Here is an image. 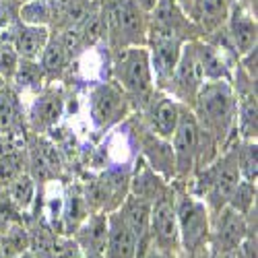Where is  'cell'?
Here are the masks:
<instances>
[{
  "label": "cell",
  "instance_id": "1",
  "mask_svg": "<svg viewBox=\"0 0 258 258\" xmlns=\"http://www.w3.org/2000/svg\"><path fill=\"white\" fill-rule=\"evenodd\" d=\"M190 110L199 126L217 141L221 151L238 139L235 135V95L229 81H205Z\"/></svg>",
  "mask_w": 258,
  "mask_h": 258
},
{
  "label": "cell",
  "instance_id": "2",
  "mask_svg": "<svg viewBox=\"0 0 258 258\" xmlns=\"http://www.w3.org/2000/svg\"><path fill=\"white\" fill-rule=\"evenodd\" d=\"M171 151H174L176 165V180L188 182L199 169L209 165L221 153V147L213 137H209L199 126L190 107H182L178 126L169 139Z\"/></svg>",
  "mask_w": 258,
  "mask_h": 258
},
{
  "label": "cell",
  "instance_id": "3",
  "mask_svg": "<svg viewBox=\"0 0 258 258\" xmlns=\"http://www.w3.org/2000/svg\"><path fill=\"white\" fill-rule=\"evenodd\" d=\"M233 143L229 147H225L209 165L199 169L197 174L186 182L188 190L207 205L211 215L227 207L235 186L242 180L240 171H238V163H235V145Z\"/></svg>",
  "mask_w": 258,
  "mask_h": 258
},
{
  "label": "cell",
  "instance_id": "4",
  "mask_svg": "<svg viewBox=\"0 0 258 258\" xmlns=\"http://www.w3.org/2000/svg\"><path fill=\"white\" fill-rule=\"evenodd\" d=\"M112 81H116L131 99L135 112H141L155 93V81L151 71L147 46H133L110 50Z\"/></svg>",
  "mask_w": 258,
  "mask_h": 258
},
{
  "label": "cell",
  "instance_id": "5",
  "mask_svg": "<svg viewBox=\"0 0 258 258\" xmlns=\"http://www.w3.org/2000/svg\"><path fill=\"white\" fill-rule=\"evenodd\" d=\"M174 207L180 229V246L188 258H197L209 248L211 233V211L207 205L188 190L186 182L174 180Z\"/></svg>",
  "mask_w": 258,
  "mask_h": 258
},
{
  "label": "cell",
  "instance_id": "6",
  "mask_svg": "<svg viewBox=\"0 0 258 258\" xmlns=\"http://www.w3.org/2000/svg\"><path fill=\"white\" fill-rule=\"evenodd\" d=\"M103 21V41L110 50L147 46L149 15L135 5V0H126L120 7L99 9Z\"/></svg>",
  "mask_w": 258,
  "mask_h": 258
},
{
  "label": "cell",
  "instance_id": "7",
  "mask_svg": "<svg viewBox=\"0 0 258 258\" xmlns=\"http://www.w3.org/2000/svg\"><path fill=\"white\" fill-rule=\"evenodd\" d=\"M135 112V107L116 81L95 83L89 91V116L95 128L107 131Z\"/></svg>",
  "mask_w": 258,
  "mask_h": 258
},
{
  "label": "cell",
  "instance_id": "8",
  "mask_svg": "<svg viewBox=\"0 0 258 258\" xmlns=\"http://www.w3.org/2000/svg\"><path fill=\"white\" fill-rule=\"evenodd\" d=\"M203 83H205V75H203L201 62L197 56L195 39H192V41H186L184 48H182L180 60L176 64L174 73H171L165 93L169 97H174L178 103L192 107V103H195V99L203 87Z\"/></svg>",
  "mask_w": 258,
  "mask_h": 258
},
{
  "label": "cell",
  "instance_id": "9",
  "mask_svg": "<svg viewBox=\"0 0 258 258\" xmlns=\"http://www.w3.org/2000/svg\"><path fill=\"white\" fill-rule=\"evenodd\" d=\"M248 233L246 215L223 207L221 211L211 215V233H209V250L219 258H231L242 246Z\"/></svg>",
  "mask_w": 258,
  "mask_h": 258
},
{
  "label": "cell",
  "instance_id": "10",
  "mask_svg": "<svg viewBox=\"0 0 258 258\" xmlns=\"http://www.w3.org/2000/svg\"><path fill=\"white\" fill-rule=\"evenodd\" d=\"M231 87L235 95V135L242 141H256L258 139L256 81L244 73L240 64H235L231 75Z\"/></svg>",
  "mask_w": 258,
  "mask_h": 258
},
{
  "label": "cell",
  "instance_id": "11",
  "mask_svg": "<svg viewBox=\"0 0 258 258\" xmlns=\"http://www.w3.org/2000/svg\"><path fill=\"white\" fill-rule=\"evenodd\" d=\"M149 240L163 252L178 254L180 246V229L174 207V188L171 182L167 190L151 205V219H149Z\"/></svg>",
  "mask_w": 258,
  "mask_h": 258
},
{
  "label": "cell",
  "instance_id": "12",
  "mask_svg": "<svg viewBox=\"0 0 258 258\" xmlns=\"http://www.w3.org/2000/svg\"><path fill=\"white\" fill-rule=\"evenodd\" d=\"M184 44H186L184 39L171 37V35H157V33L147 35V50H149V60H151L155 89L165 91L171 73H174L176 64L180 60Z\"/></svg>",
  "mask_w": 258,
  "mask_h": 258
},
{
  "label": "cell",
  "instance_id": "13",
  "mask_svg": "<svg viewBox=\"0 0 258 258\" xmlns=\"http://www.w3.org/2000/svg\"><path fill=\"white\" fill-rule=\"evenodd\" d=\"M182 103H178L174 97H169L165 91L155 89V93L151 95V99L147 101V105L141 112H137L143 120V124L151 131L153 135L169 141L174 135L180 114H182Z\"/></svg>",
  "mask_w": 258,
  "mask_h": 258
},
{
  "label": "cell",
  "instance_id": "14",
  "mask_svg": "<svg viewBox=\"0 0 258 258\" xmlns=\"http://www.w3.org/2000/svg\"><path fill=\"white\" fill-rule=\"evenodd\" d=\"M225 33L233 46L235 56H244L258 46V21L256 13L248 7L246 0H233L225 21Z\"/></svg>",
  "mask_w": 258,
  "mask_h": 258
},
{
  "label": "cell",
  "instance_id": "15",
  "mask_svg": "<svg viewBox=\"0 0 258 258\" xmlns=\"http://www.w3.org/2000/svg\"><path fill=\"white\" fill-rule=\"evenodd\" d=\"M50 27L27 25L17 19L15 23H9L7 27L0 29V39L9 41L21 60H39L50 39Z\"/></svg>",
  "mask_w": 258,
  "mask_h": 258
},
{
  "label": "cell",
  "instance_id": "16",
  "mask_svg": "<svg viewBox=\"0 0 258 258\" xmlns=\"http://www.w3.org/2000/svg\"><path fill=\"white\" fill-rule=\"evenodd\" d=\"M64 114V93L56 87H44L35 101L31 103L29 112L25 114L27 120V131L31 135H46L48 131L60 122Z\"/></svg>",
  "mask_w": 258,
  "mask_h": 258
},
{
  "label": "cell",
  "instance_id": "17",
  "mask_svg": "<svg viewBox=\"0 0 258 258\" xmlns=\"http://www.w3.org/2000/svg\"><path fill=\"white\" fill-rule=\"evenodd\" d=\"M139 116V114H137ZM143 122V120H141ZM139 147L141 157L155 169L165 182L176 180V165H174V151H171L169 141L153 135L145 124L139 126Z\"/></svg>",
  "mask_w": 258,
  "mask_h": 258
},
{
  "label": "cell",
  "instance_id": "18",
  "mask_svg": "<svg viewBox=\"0 0 258 258\" xmlns=\"http://www.w3.org/2000/svg\"><path fill=\"white\" fill-rule=\"evenodd\" d=\"M195 48H197V56L201 62L205 81H229L231 83L233 69L238 64L235 54L211 44L209 39H203V37L195 39Z\"/></svg>",
  "mask_w": 258,
  "mask_h": 258
},
{
  "label": "cell",
  "instance_id": "19",
  "mask_svg": "<svg viewBox=\"0 0 258 258\" xmlns=\"http://www.w3.org/2000/svg\"><path fill=\"white\" fill-rule=\"evenodd\" d=\"M139 238L124 223L118 211L107 213V238L103 246V258H137Z\"/></svg>",
  "mask_w": 258,
  "mask_h": 258
},
{
  "label": "cell",
  "instance_id": "20",
  "mask_svg": "<svg viewBox=\"0 0 258 258\" xmlns=\"http://www.w3.org/2000/svg\"><path fill=\"white\" fill-rule=\"evenodd\" d=\"M167 186H169V182H165L157 171L151 169V165L139 155L135 167L131 169V186H128V195L143 199L147 203H155L167 190Z\"/></svg>",
  "mask_w": 258,
  "mask_h": 258
},
{
  "label": "cell",
  "instance_id": "21",
  "mask_svg": "<svg viewBox=\"0 0 258 258\" xmlns=\"http://www.w3.org/2000/svg\"><path fill=\"white\" fill-rule=\"evenodd\" d=\"M0 135H29L23 103H21L19 91L13 85H7V87L0 89Z\"/></svg>",
  "mask_w": 258,
  "mask_h": 258
},
{
  "label": "cell",
  "instance_id": "22",
  "mask_svg": "<svg viewBox=\"0 0 258 258\" xmlns=\"http://www.w3.org/2000/svg\"><path fill=\"white\" fill-rule=\"evenodd\" d=\"M233 0H192L190 19L199 25L203 37L225 25Z\"/></svg>",
  "mask_w": 258,
  "mask_h": 258
},
{
  "label": "cell",
  "instance_id": "23",
  "mask_svg": "<svg viewBox=\"0 0 258 258\" xmlns=\"http://www.w3.org/2000/svg\"><path fill=\"white\" fill-rule=\"evenodd\" d=\"M73 233L83 254H103L107 238V213H89Z\"/></svg>",
  "mask_w": 258,
  "mask_h": 258
},
{
  "label": "cell",
  "instance_id": "24",
  "mask_svg": "<svg viewBox=\"0 0 258 258\" xmlns=\"http://www.w3.org/2000/svg\"><path fill=\"white\" fill-rule=\"evenodd\" d=\"M73 60H75V56L62 44V39L56 33H50V39L37 62L46 75V81H60L64 77V73L69 71Z\"/></svg>",
  "mask_w": 258,
  "mask_h": 258
},
{
  "label": "cell",
  "instance_id": "25",
  "mask_svg": "<svg viewBox=\"0 0 258 258\" xmlns=\"http://www.w3.org/2000/svg\"><path fill=\"white\" fill-rule=\"evenodd\" d=\"M151 205L153 203H147L143 199H137L133 195H128L122 205L116 209L118 215L124 219V223L133 229V233L141 240L149 238V219H151Z\"/></svg>",
  "mask_w": 258,
  "mask_h": 258
},
{
  "label": "cell",
  "instance_id": "26",
  "mask_svg": "<svg viewBox=\"0 0 258 258\" xmlns=\"http://www.w3.org/2000/svg\"><path fill=\"white\" fill-rule=\"evenodd\" d=\"M7 195L11 197L13 205L21 211V213H27L33 205H35V197H37V182L27 174V171H23L19 178H15L7 188Z\"/></svg>",
  "mask_w": 258,
  "mask_h": 258
},
{
  "label": "cell",
  "instance_id": "27",
  "mask_svg": "<svg viewBox=\"0 0 258 258\" xmlns=\"http://www.w3.org/2000/svg\"><path fill=\"white\" fill-rule=\"evenodd\" d=\"M235 163H238L240 178L246 182L258 180V143L235 139Z\"/></svg>",
  "mask_w": 258,
  "mask_h": 258
},
{
  "label": "cell",
  "instance_id": "28",
  "mask_svg": "<svg viewBox=\"0 0 258 258\" xmlns=\"http://www.w3.org/2000/svg\"><path fill=\"white\" fill-rule=\"evenodd\" d=\"M17 19L27 25L52 27L54 11H52L50 0H25V3H21L19 11H17Z\"/></svg>",
  "mask_w": 258,
  "mask_h": 258
},
{
  "label": "cell",
  "instance_id": "29",
  "mask_svg": "<svg viewBox=\"0 0 258 258\" xmlns=\"http://www.w3.org/2000/svg\"><path fill=\"white\" fill-rule=\"evenodd\" d=\"M44 83H46V75L41 71L37 60H21L17 67V73L11 81V85L17 91H27V89L39 91Z\"/></svg>",
  "mask_w": 258,
  "mask_h": 258
},
{
  "label": "cell",
  "instance_id": "30",
  "mask_svg": "<svg viewBox=\"0 0 258 258\" xmlns=\"http://www.w3.org/2000/svg\"><path fill=\"white\" fill-rule=\"evenodd\" d=\"M0 248L7 258H17L29 250V231L25 221L13 223L7 227V231L0 233Z\"/></svg>",
  "mask_w": 258,
  "mask_h": 258
},
{
  "label": "cell",
  "instance_id": "31",
  "mask_svg": "<svg viewBox=\"0 0 258 258\" xmlns=\"http://www.w3.org/2000/svg\"><path fill=\"white\" fill-rule=\"evenodd\" d=\"M23 171H27V147L0 155V188H7Z\"/></svg>",
  "mask_w": 258,
  "mask_h": 258
},
{
  "label": "cell",
  "instance_id": "32",
  "mask_svg": "<svg viewBox=\"0 0 258 258\" xmlns=\"http://www.w3.org/2000/svg\"><path fill=\"white\" fill-rule=\"evenodd\" d=\"M227 207H231L233 211H238L242 215L250 213L256 207V184L240 180L238 186H235V190H233L231 199H229V203H227Z\"/></svg>",
  "mask_w": 258,
  "mask_h": 258
},
{
  "label": "cell",
  "instance_id": "33",
  "mask_svg": "<svg viewBox=\"0 0 258 258\" xmlns=\"http://www.w3.org/2000/svg\"><path fill=\"white\" fill-rule=\"evenodd\" d=\"M21 221H25L23 213H21V211L13 205L11 197L7 195V190H5V188H0V233L7 231L9 225H13V223H21Z\"/></svg>",
  "mask_w": 258,
  "mask_h": 258
},
{
  "label": "cell",
  "instance_id": "34",
  "mask_svg": "<svg viewBox=\"0 0 258 258\" xmlns=\"http://www.w3.org/2000/svg\"><path fill=\"white\" fill-rule=\"evenodd\" d=\"M19 54L15 52V48L9 44V41H3L0 39V75L7 79V83L11 85L15 73H17V67H19Z\"/></svg>",
  "mask_w": 258,
  "mask_h": 258
},
{
  "label": "cell",
  "instance_id": "35",
  "mask_svg": "<svg viewBox=\"0 0 258 258\" xmlns=\"http://www.w3.org/2000/svg\"><path fill=\"white\" fill-rule=\"evenodd\" d=\"M50 258H83V252L79 244L75 242V238H71V235H58Z\"/></svg>",
  "mask_w": 258,
  "mask_h": 258
},
{
  "label": "cell",
  "instance_id": "36",
  "mask_svg": "<svg viewBox=\"0 0 258 258\" xmlns=\"http://www.w3.org/2000/svg\"><path fill=\"white\" fill-rule=\"evenodd\" d=\"M137 258H178L176 254H171V252H163L159 248H155L151 244V240L145 238L139 242V252H137Z\"/></svg>",
  "mask_w": 258,
  "mask_h": 258
},
{
  "label": "cell",
  "instance_id": "37",
  "mask_svg": "<svg viewBox=\"0 0 258 258\" xmlns=\"http://www.w3.org/2000/svg\"><path fill=\"white\" fill-rule=\"evenodd\" d=\"M95 3H97L99 9H110V7H120V5H124L126 0H95Z\"/></svg>",
  "mask_w": 258,
  "mask_h": 258
},
{
  "label": "cell",
  "instance_id": "38",
  "mask_svg": "<svg viewBox=\"0 0 258 258\" xmlns=\"http://www.w3.org/2000/svg\"><path fill=\"white\" fill-rule=\"evenodd\" d=\"M135 5L141 7L145 13H149V11H151V9L157 5V0H135Z\"/></svg>",
  "mask_w": 258,
  "mask_h": 258
},
{
  "label": "cell",
  "instance_id": "39",
  "mask_svg": "<svg viewBox=\"0 0 258 258\" xmlns=\"http://www.w3.org/2000/svg\"><path fill=\"white\" fill-rule=\"evenodd\" d=\"M197 258H219V256H215V254H213V252H211V250L207 248V250H205L203 254H199ZM231 258H233V256H231Z\"/></svg>",
  "mask_w": 258,
  "mask_h": 258
},
{
  "label": "cell",
  "instance_id": "40",
  "mask_svg": "<svg viewBox=\"0 0 258 258\" xmlns=\"http://www.w3.org/2000/svg\"><path fill=\"white\" fill-rule=\"evenodd\" d=\"M17 258H39V256H37V254H33V252H29V250H27V252H25V254H21V256H17Z\"/></svg>",
  "mask_w": 258,
  "mask_h": 258
},
{
  "label": "cell",
  "instance_id": "41",
  "mask_svg": "<svg viewBox=\"0 0 258 258\" xmlns=\"http://www.w3.org/2000/svg\"><path fill=\"white\" fill-rule=\"evenodd\" d=\"M83 258H103V254H83Z\"/></svg>",
  "mask_w": 258,
  "mask_h": 258
},
{
  "label": "cell",
  "instance_id": "42",
  "mask_svg": "<svg viewBox=\"0 0 258 258\" xmlns=\"http://www.w3.org/2000/svg\"><path fill=\"white\" fill-rule=\"evenodd\" d=\"M7 85H9V83H7V79H5L3 75H0V89H3V87H7Z\"/></svg>",
  "mask_w": 258,
  "mask_h": 258
},
{
  "label": "cell",
  "instance_id": "43",
  "mask_svg": "<svg viewBox=\"0 0 258 258\" xmlns=\"http://www.w3.org/2000/svg\"><path fill=\"white\" fill-rule=\"evenodd\" d=\"M233 258H242V256H240V254H238V252H235V254H233Z\"/></svg>",
  "mask_w": 258,
  "mask_h": 258
}]
</instances>
